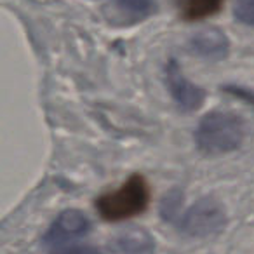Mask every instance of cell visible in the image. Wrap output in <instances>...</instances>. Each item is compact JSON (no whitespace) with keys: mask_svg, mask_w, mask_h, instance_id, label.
I'll use <instances>...</instances> for the list:
<instances>
[{"mask_svg":"<svg viewBox=\"0 0 254 254\" xmlns=\"http://www.w3.org/2000/svg\"><path fill=\"white\" fill-rule=\"evenodd\" d=\"M113 249L120 254H153L155 242L148 232L141 228H131L122 232L113 240Z\"/></svg>","mask_w":254,"mask_h":254,"instance_id":"obj_8","label":"cell"},{"mask_svg":"<svg viewBox=\"0 0 254 254\" xmlns=\"http://www.w3.org/2000/svg\"><path fill=\"white\" fill-rule=\"evenodd\" d=\"M155 9V0H110L105 7V14L113 25L129 26L152 16Z\"/></svg>","mask_w":254,"mask_h":254,"instance_id":"obj_5","label":"cell"},{"mask_svg":"<svg viewBox=\"0 0 254 254\" xmlns=\"http://www.w3.org/2000/svg\"><path fill=\"white\" fill-rule=\"evenodd\" d=\"M225 209L214 198H200L181 218V230L191 237H207L225 226Z\"/></svg>","mask_w":254,"mask_h":254,"instance_id":"obj_3","label":"cell"},{"mask_svg":"<svg viewBox=\"0 0 254 254\" xmlns=\"http://www.w3.org/2000/svg\"><path fill=\"white\" fill-rule=\"evenodd\" d=\"M190 51L205 60H223L230 51V40L223 30L209 26L191 37Z\"/></svg>","mask_w":254,"mask_h":254,"instance_id":"obj_7","label":"cell"},{"mask_svg":"<svg viewBox=\"0 0 254 254\" xmlns=\"http://www.w3.org/2000/svg\"><path fill=\"white\" fill-rule=\"evenodd\" d=\"M58 254H99V251L94 247H73V249L61 251Z\"/></svg>","mask_w":254,"mask_h":254,"instance_id":"obj_11","label":"cell"},{"mask_svg":"<svg viewBox=\"0 0 254 254\" xmlns=\"http://www.w3.org/2000/svg\"><path fill=\"white\" fill-rule=\"evenodd\" d=\"M233 14L242 25L254 26V0H235Z\"/></svg>","mask_w":254,"mask_h":254,"instance_id":"obj_10","label":"cell"},{"mask_svg":"<svg viewBox=\"0 0 254 254\" xmlns=\"http://www.w3.org/2000/svg\"><path fill=\"white\" fill-rule=\"evenodd\" d=\"M89 219L82 214L77 209H70L60 214V218L53 223L51 230L46 235V242L49 246H56V244H63L68 240L84 237L89 232Z\"/></svg>","mask_w":254,"mask_h":254,"instance_id":"obj_6","label":"cell"},{"mask_svg":"<svg viewBox=\"0 0 254 254\" xmlns=\"http://www.w3.org/2000/svg\"><path fill=\"white\" fill-rule=\"evenodd\" d=\"M150 200V188L141 174H132L120 188L101 195L96 202L99 214L108 221L132 218L146 209Z\"/></svg>","mask_w":254,"mask_h":254,"instance_id":"obj_2","label":"cell"},{"mask_svg":"<svg viewBox=\"0 0 254 254\" xmlns=\"http://www.w3.org/2000/svg\"><path fill=\"white\" fill-rule=\"evenodd\" d=\"M246 138V126L239 115L230 112L205 113L195 131L198 150L207 155H223L237 150Z\"/></svg>","mask_w":254,"mask_h":254,"instance_id":"obj_1","label":"cell"},{"mask_svg":"<svg viewBox=\"0 0 254 254\" xmlns=\"http://www.w3.org/2000/svg\"><path fill=\"white\" fill-rule=\"evenodd\" d=\"M223 7V0H181L180 11L187 21H202Z\"/></svg>","mask_w":254,"mask_h":254,"instance_id":"obj_9","label":"cell"},{"mask_svg":"<svg viewBox=\"0 0 254 254\" xmlns=\"http://www.w3.org/2000/svg\"><path fill=\"white\" fill-rule=\"evenodd\" d=\"M164 75H166L167 89H169L174 103L180 106V110H183V112H195V110H198L204 105L205 91L198 87V85H195L193 82L188 80L185 77L183 70L180 68V64L174 60H171L166 64Z\"/></svg>","mask_w":254,"mask_h":254,"instance_id":"obj_4","label":"cell"}]
</instances>
